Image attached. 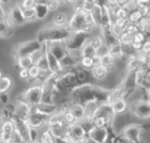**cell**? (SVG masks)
I'll return each instance as SVG.
<instances>
[{"mask_svg": "<svg viewBox=\"0 0 150 143\" xmlns=\"http://www.w3.org/2000/svg\"><path fill=\"white\" fill-rule=\"evenodd\" d=\"M43 95L44 90L42 84L40 82H34L28 85L23 92L15 97V100L23 101L29 105H38L42 102Z\"/></svg>", "mask_w": 150, "mask_h": 143, "instance_id": "1", "label": "cell"}, {"mask_svg": "<svg viewBox=\"0 0 150 143\" xmlns=\"http://www.w3.org/2000/svg\"><path fill=\"white\" fill-rule=\"evenodd\" d=\"M85 12L80 11V12H72L70 15L68 24H67V29L70 32H76V31H83L86 33H88L89 35L92 34L93 30L96 27H91L89 26L84 18Z\"/></svg>", "mask_w": 150, "mask_h": 143, "instance_id": "2", "label": "cell"}, {"mask_svg": "<svg viewBox=\"0 0 150 143\" xmlns=\"http://www.w3.org/2000/svg\"><path fill=\"white\" fill-rule=\"evenodd\" d=\"M42 47V43L37 39H28L20 43L15 44L13 48V56L14 58L20 56H26V55H32L37 50H41Z\"/></svg>", "mask_w": 150, "mask_h": 143, "instance_id": "3", "label": "cell"}, {"mask_svg": "<svg viewBox=\"0 0 150 143\" xmlns=\"http://www.w3.org/2000/svg\"><path fill=\"white\" fill-rule=\"evenodd\" d=\"M142 132L143 130L140 124L131 122L122 129V131L119 132V135L123 137L125 142L138 143L141 141Z\"/></svg>", "mask_w": 150, "mask_h": 143, "instance_id": "4", "label": "cell"}, {"mask_svg": "<svg viewBox=\"0 0 150 143\" xmlns=\"http://www.w3.org/2000/svg\"><path fill=\"white\" fill-rule=\"evenodd\" d=\"M129 112L134 118L146 120L150 118V104L147 100H139L129 103Z\"/></svg>", "mask_w": 150, "mask_h": 143, "instance_id": "5", "label": "cell"}, {"mask_svg": "<svg viewBox=\"0 0 150 143\" xmlns=\"http://www.w3.org/2000/svg\"><path fill=\"white\" fill-rule=\"evenodd\" d=\"M89 34L83 31L70 32V35L66 40V45L68 50L71 49H81V46L88 41Z\"/></svg>", "mask_w": 150, "mask_h": 143, "instance_id": "6", "label": "cell"}, {"mask_svg": "<svg viewBox=\"0 0 150 143\" xmlns=\"http://www.w3.org/2000/svg\"><path fill=\"white\" fill-rule=\"evenodd\" d=\"M6 18L14 28L22 26L26 23L22 13V8L20 5H10L6 12Z\"/></svg>", "mask_w": 150, "mask_h": 143, "instance_id": "7", "label": "cell"}, {"mask_svg": "<svg viewBox=\"0 0 150 143\" xmlns=\"http://www.w3.org/2000/svg\"><path fill=\"white\" fill-rule=\"evenodd\" d=\"M88 137L90 142L93 143H104L108 141L109 130L107 128H98L92 125L88 131Z\"/></svg>", "mask_w": 150, "mask_h": 143, "instance_id": "8", "label": "cell"}, {"mask_svg": "<svg viewBox=\"0 0 150 143\" xmlns=\"http://www.w3.org/2000/svg\"><path fill=\"white\" fill-rule=\"evenodd\" d=\"M71 133L74 139L75 143H88L90 142L89 138L88 137V132L81 125V122H77L70 125Z\"/></svg>", "mask_w": 150, "mask_h": 143, "instance_id": "9", "label": "cell"}, {"mask_svg": "<svg viewBox=\"0 0 150 143\" xmlns=\"http://www.w3.org/2000/svg\"><path fill=\"white\" fill-rule=\"evenodd\" d=\"M47 118H48L47 115L43 114L42 112L37 110L36 111L28 115L26 118V122L31 128L39 130L46 125Z\"/></svg>", "mask_w": 150, "mask_h": 143, "instance_id": "10", "label": "cell"}, {"mask_svg": "<svg viewBox=\"0 0 150 143\" xmlns=\"http://www.w3.org/2000/svg\"><path fill=\"white\" fill-rule=\"evenodd\" d=\"M45 43L51 53L59 60H61L68 53L66 41H52Z\"/></svg>", "mask_w": 150, "mask_h": 143, "instance_id": "11", "label": "cell"}, {"mask_svg": "<svg viewBox=\"0 0 150 143\" xmlns=\"http://www.w3.org/2000/svg\"><path fill=\"white\" fill-rule=\"evenodd\" d=\"M70 15L71 14L66 11L60 9L53 13H50V19L49 21V23L58 28H66Z\"/></svg>", "mask_w": 150, "mask_h": 143, "instance_id": "12", "label": "cell"}, {"mask_svg": "<svg viewBox=\"0 0 150 143\" xmlns=\"http://www.w3.org/2000/svg\"><path fill=\"white\" fill-rule=\"evenodd\" d=\"M14 35V27L7 18L0 19V39L11 40Z\"/></svg>", "mask_w": 150, "mask_h": 143, "instance_id": "13", "label": "cell"}, {"mask_svg": "<svg viewBox=\"0 0 150 143\" xmlns=\"http://www.w3.org/2000/svg\"><path fill=\"white\" fill-rule=\"evenodd\" d=\"M90 74L93 80V83L97 84L105 80V78L109 74V71L103 64L95 65L90 69Z\"/></svg>", "mask_w": 150, "mask_h": 143, "instance_id": "14", "label": "cell"}, {"mask_svg": "<svg viewBox=\"0 0 150 143\" xmlns=\"http://www.w3.org/2000/svg\"><path fill=\"white\" fill-rule=\"evenodd\" d=\"M124 96H125V89L123 88L122 83L120 82L119 84H117L111 89L108 90L107 96H106V103L109 105H110L115 101L120 98H124Z\"/></svg>", "mask_w": 150, "mask_h": 143, "instance_id": "15", "label": "cell"}, {"mask_svg": "<svg viewBox=\"0 0 150 143\" xmlns=\"http://www.w3.org/2000/svg\"><path fill=\"white\" fill-rule=\"evenodd\" d=\"M110 106L114 115H122L129 111V103L125 98H120L112 103Z\"/></svg>", "mask_w": 150, "mask_h": 143, "instance_id": "16", "label": "cell"}, {"mask_svg": "<svg viewBox=\"0 0 150 143\" xmlns=\"http://www.w3.org/2000/svg\"><path fill=\"white\" fill-rule=\"evenodd\" d=\"M141 66V62L139 61L137 52L128 55L125 59V68L127 73H132V72H135Z\"/></svg>", "mask_w": 150, "mask_h": 143, "instance_id": "17", "label": "cell"}, {"mask_svg": "<svg viewBox=\"0 0 150 143\" xmlns=\"http://www.w3.org/2000/svg\"><path fill=\"white\" fill-rule=\"evenodd\" d=\"M69 110L72 112L79 122H81L85 119L86 117V110L85 107L82 103H70Z\"/></svg>", "mask_w": 150, "mask_h": 143, "instance_id": "18", "label": "cell"}, {"mask_svg": "<svg viewBox=\"0 0 150 143\" xmlns=\"http://www.w3.org/2000/svg\"><path fill=\"white\" fill-rule=\"evenodd\" d=\"M13 86V78L10 74H4V76L0 79V94L10 93Z\"/></svg>", "mask_w": 150, "mask_h": 143, "instance_id": "19", "label": "cell"}, {"mask_svg": "<svg viewBox=\"0 0 150 143\" xmlns=\"http://www.w3.org/2000/svg\"><path fill=\"white\" fill-rule=\"evenodd\" d=\"M38 142L41 143H54V136L50 128L45 125L38 130Z\"/></svg>", "mask_w": 150, "mask_h": 143, "instance_id": "20", "label": "cell"}, {"mask_svg": "<svg viewBox=\"0 0 150 143\" xmlns=\"http://www.w3.org/2000/svg\"><path fill=\"white\" fill-rule=\"evenodd\" d=\"M102 64L107 68L109 73H112L117 70V59L109 52L102 55Z\"/></svg>", "mask_w": 150, "mask_h": 143, "instance_id": "21", "label": "cell"}, {"mask_svg": "<svg viewBox=\"0 0 150 143\" xmlns=\"http://www.w3.org/2000/svg\"><path fill=\"white\" fill-rule=\"evenodd\" d=\"M65 123L64 122L63 119V115L61 112L58 110L55 111L54 113L50 114L47 118L46 125L48 127H52V126H57V125H63Z\"/></svg>", "mask_w": 150, "mask_h": 143, "instance_id": "22", "label": "cell"}, {"mask_svg": "<svg viewBox=\"0 0 150 143\" xmlns=\"http://www.w3.org/2000/svg\"><path fill=\"white\" fill-rule=\"evenodd\" d=\"M15 64L19 68H27L28 69L32 64H35L34 58L31 55H26V56H20L15 57Z\"/></svg>", "mask_w": 150, "mask_h": 143, "instance_id": "23", "label": "cell"}, {"mask_svg": "<svg viewBox=\"0 0 150 143\" xmlns=\"http://www.w3.org/2000/svg\"><path fill=\"white\" fill-rule=\"evenodd\" d=\"M35 11H36V19L39 21H45L46 19L49 18L50 15V13L47 7L46 4H37L35 6Z\"/></svg>", "mask_w": 150, "mask_h": 143, "instance_id": "24", "label": "cell"}, {"mask_svg": "<svg viewBox=\"0 0 150 143\" xmlns=\"http://www.w3.org/2000/svg\"><path fill=\"white\" fill-rule=\"evenodd\" d=\"M108 47H109V53L111 54L116 59H119L125 55L124 48H123L122 44L120 43L119 40L112 44L108 45Z\"/></svg>", "mask_w": 150, "mask_h": 143, "instance_id": "25", "label": "cell"}, {"mask_svg": "<svg viewBox=\"0 0 150 143\" xmlns=\"http://www.w3.org/2000/svg\"><path fill=\"white\" fill-rule=\"evenodd\" d=\"M28 74H29V79L27 81L28 85L34 82H38V79L41 74V68L36 64H34L28 68Z\"/></svg>", "mask_w": 150, "mask_h": 143, "instance_id": "26", "label": "cell"}, {"mask_svg": "<svg viewBox=\"0 0 150 143\" xmlns=\"http://www.w3.org/2000/svg\"><path fill=\"white\" fill-rule=\"evenodd\" d=\"M37 110L39 111L42 112L43 114L49 116V115H50V114H52L57 110V105L55 103H51L42 102L41 103H39L37 105Z\"/></svg>", "mask_w": 150, "mask_h": 143, "instance_id": "27", "label": "cell"}, {"mask_svg": "<svg viewBox=\"0 0 150 143\" xmlns=\"http://www.w3.org/2000/svg\"><path fill=\"white\" fill-rule=\"evenodd\" d=\"M88 42L96 49V50L97 51L100 47L104 43L103 38L101 34H96V35H90L88 39Z\"/></svg>", "mask_w": 150, "mask_h": 143, "instance_id": "28", "label": "cell"}, {"mask_svg": "<svg viewBox=\"0 0 150 143\" xmlns=\"http://www.w3.org/2000/svg\"><path fill=\"white\" fill-rule=\"evenodd\" d=\"M91 13L93 15V18L95 20V22L97 26L100 27L101 21H102V16H103V5L101 4H96L94 8L91 11Z\"/></svg>", "mask_w": 150, "mask_h": 143, "instance_id": "29", "label": "cell"}, {"mask_svg": "<svg viewBox=\"0 0 150 143\" xmlns=\"http://www.w3.org/2000/svg\"><path fill=\"white\" fill-rule=\"evenodd\" d=\"M22 13H23V17L24 20L27 22H34L36 21V11H35V7L33 8H28V9H22Z\"/></svg>", "mask_w": 150, "mask_h": 143, "instance_id": "30", "label": "cell"}, {"mask_svg": "<svg viewBox=\"0 0 150 143\" xmlns=\"http://www.w3.org/2000/svg\"><path fill=\"white\" fill-rule=\"evenodd\" d=\"M15 129V122L13 119H5L0 126V132H13Z\"/></svg>", "mask_w": 150, "mask_h": 143, "instance_id": "31", "label": "cell"}, {"mask_svg": "<svg viewBox=\"0 0 150 143\" xmlns=\"http://www.w3.org/2000/svg\"><path fill=\"white\" fill-rule=\"evenodd\" d=\"M81 52V56H88V57H92L93 55H95L96 53H97V51L96 50V49L88 42V41H87L80 49Z\"/></svg>", "mask_w": 150, "mask_h": 143, "instance_id": "32", "label": "cell"}, {"mask_svg": "<svg viewBox=\"0 0 150 143\" xmlns=\"http://www.w3.org/2000/svg\"><path fill=\"white\" fill-rule=\"evenodd\" d=\"M92 123H93L94 126L98 127V128H107V127H110V125H109L106 118L103 115L96 117Z\"/></svg>", "mask_w": 150, "mask_h": 143, "instance_id": "33", "label": "cell"}, {"mask_svg": "<svg viewBox=\"0 0 150 143\" xmlns=\"http://www.w3.org/2000/svg\"><path fill=\"white\" fill-rule=\"evenodd\" d=\"M63 115V119H64V122L67 125H71L75 123L79 122L77 120V118H75V116L72 114V112L70 110H65L64 113H62Z\"/></svg>", "mask_w": 150, "mask_h": 143, "instance_id": "34", "label": "cell"}, {"mask_svg": "<svg viewBox=\"0 0 150 143\" xmlns=\"http://www.w3.org/2000/svg\"><path fill=\"white\" fill-rule=\"evenodd\" d=\"M118 40L123 47H129V46H132V35H129L128 33L125 31L119 35Z\"/></svg>", "mask_w": 150, "mask_h": 143, "instance_id": "35", "label": "cell"}, {"mask_svg": "<svg viewBox=\"0 0 150 143\" xmlns=\"http://www.w3.org/2000/svg\"><path fill=\"white\" fill-rule=\"evenodd\" d=\"M127 19H128L129 22L137 24L139 21H140L143 19V17L141 16L139 12L135 8V9H132V10L130 11V13H129V14L127 16Z\"/></svg>", "mask_w": 150, "mask_h": 143, "instance_id": "36", "label": "cell"}, {"mask_svg": "<svg viewBox=\"0 0 150 143\" xmlns=\"http://www.w3.org/2000/svg\"><path fill=\"white\" fill-rule=\"evenodd\" d=\"M97 3L98 0H81L82 11L85 13H90Z\"/></svg>", "mask_w": 150, "mask_h": 143, "instance_id": "37", "label": "cell"}, {"mask_svg": "<svg viewBox=\"0 0 150 143\" xmlns=\"http://www.w3.org/2000/svg\"><path fill=\"white\" fill-rule=\"evenodd\" d=\"M46 5L50 13H53L62 8V5L59 0H48Z\"/></svg>", "mask_w": 150, "mask_h": 143, "instance_id": "38", "label": "cell"}, {"mask_svg": "<svg viewBox=\"0 0 150 143\" xmlns=\"http://www.w3.org/2000/svg\"><path fill=\"white\" fill-rule=\"evenodd\" d=\"M79 64L87 70H90L93 67V62H92V57L88 56H82L79 61Z\"/></svg>", "mask_w": 150, "mask_h": 143, "instance_id": "39", "label": "cell"}, {"mask_svg": "<svg viewBox=\"0 0 150 143\" xmlns=\"http://www.w3.org/2000/svg\"><path fill=\"white\" fill-rule=\"evenodd\" d=\"M136 9L139 12V13L141 14L143 18H146L150 13V5L138 3L136 6Z\"/></svg>", "mask_w": 150, "mask_h": 143, "instance_id": "40", "label": "cell"}, {"mask_svg": "<svg viewBox=\"0 0 150 143\" xmlns=\"http://www.w3.org/2000/svg\"><path fill=\"white\" fill-rule=\"evenodd\" d=\"M17 77L22 81L27 82L29 79V74H28V69L27 68H19L17 71Z\"/></svg>", "mask_w": 150, "mask_h": 143, "instance_id": "41", "label": "cell"}, {"mask_svg": "<svg viewBox=\"0 0 150 143\" xmlns=\"http://www.w3.org/2000/svg\"><path fill=\"white\" fill-rule=\"evenodd\" d=\"M112 23L125 30L126 26L129 24V21L127 18H114L112 21Z\"/></svg>", "mask_w": 150, "mask_h": 143, "instance_id": "42", "label": "cell"}, {"mask_svg": "<svg viewBox=\"0 0 150 143\" xmlns=\"http://www.w3.org/2000/svg\"><path fill=\"white\" fill-rule=\"evenodd\" d=\"M13 132H0V142L2 143H12Z\"/></svg>", "mask_w": 150, "mask_h": 143, "instance_id": "43", "label": "cell"}, {"mask_svg": "<svg viewBox=\"0 0 150 143\" xmlns=\"http://www.w3.org/2000/svg\"><path fill=\"white\" fill-rule=\"evenodd\" d=\"M36 2L35 0H21L20 6L22 9H28V8H33L35 7Z\"/></svg>", "mask_w": 150, "mask_h": 143, "instance_id": "44", "label": "cell"}, {"mask_svg": "<svg viewBox=\"0 0 150 143\" xmlns=\"http://www.w3.org/2000/svg\"><path fill=\"white\" fill-rule=\"evenodd\" d=\"M146 39V35L145 33L143 32H137L136 34H134L132 35V42H141L143 43V42Z\"/></svg>", "mask_w": 150, "mask_h": 143, "instance_id": "45", "label": "cell"}, {"mask_svg": "<svg viewBox=\"0 0 150 143\" xmlns=\"http://www.w3.org/2000/svg\"><path fill=\"white\" fill-rule=\"evenodd\" d=\"M125 31L126 33H128L129 35H133L134 34H136L137 32H139V28H138V27H137V24L129 22V24L126 26Z\"/></svg>", "mask_w": 150, "mask_h": 143, "instance_id": "46", "label": "cell"}, {"mask_svg": "<svg viewBox=\"0 0 150 143\" xmlns=\"http://www.w3.org/2000/svg\"><path fill=\"white\" fill-rule=\"evenodd\" d=\"M12 142L13 143H21V142H24L23 141V139L21 137V135L20 134V132L14 129V131L13 132V137H12Z\"/></svg>", "mask_w": 150, "mask_h": 143, "instance_id": "47", "label": "cell"}, {"mask_svg": "<svg viewBox=\"0 0 150 143\" xmlns=\"http://www.w3.org/2000/svg\"><path fill=\"white\" fill-rule=\"evenodd\" d=\"M141 50L145 53H150V37H146V39L143 42Z\"/></svg>", "mask_w": 150, "mask_h": 143, "instance_id": "48", "label": "cell"}, {"mask_svg": "<svg viewBox=\"0 0 150 143\" xmlns=\"http://www.w3.org/2000/svg\"><path fill=\"white\" fill-rule=\"evenodd\" d=\"M92 62H93V66L102 64V55H100L99 53H96L95 55H93Z\"/></svg>", "mask_w": 150, "mask_h": 143, "instance_id": "49", "label": "cell"}, {"mask_svg": "<svg viewBox=\"0 0 150 143\" xmlns=\"http://www.w3.org/2000/svg\"><path fill=\"white\" fill-rule=\"evenodd\" d=\"M105 5L110 9V11H112L114 8H116L118 5H117V0H106Z\"/></svg>", "mask_w": 150, "mask_h": 143, "instance_id": "50", "label": "cell"}, {"mask_svg": "<svg viewBox=\"0 0 150 143\" xmlns=\"http://www.w3.org/2000/svg\"><path fill=\"white\" fill-rule=\"evenodd\" d=\"M132 48L134 51L138 52L139 50H141L142 49V43L141 42H132Z\"/></svg>", "mask_w": 150, "mask_h": 143, "instance_id": "51", "label": "cell"}, {"mask_svg": "<svg viewBox=\"0 0 150 143\" xmlns=\"http://www.w3.org/2000/svg\"><path fill=\"white\" fill-rule=\"evenodd\" d=\"M131 2V0H117V5L120 6H128Z\"/></svg>", "mask_w": 150, "mask_h": 143, "instance_id": "52", "label": "cell"}, {"mask_svg": "<svg viewBox=\"0 0 150 143\" xmlns=\"http://www.w3.org/2000/svg\"><path fill=\"white\" fill-rule=\"evenodd\" d=\"M11 3H12V0H0V5H2V6H9Z\"/></svg>", "mask_w": 150, "mask_h": 143, "instance_id": "53", "label": "cell"}, {"mask_svg": "<svg viewBox=\"0 0 150 143\" xmlns=\"http://www.w3.org/2000/svg\"><path fill=\"white\" fill-rule=\"evenodd\" d=\"M4 120H5V118H4V117L2 116L1 112H0V126H1V125H2V123H3Z\"/></svg>", "mask_w": 150, "mask_h": 143, "instance_id": "54", "label": "cell"}, {"mask_svg": "<svg viewBox=\"0 0 150 143\" xmlns=\"http://www.w3.org/2000/svg\"><path fill=\"white\" fill-rule=\"evenodd\" d=\"M4 74H4L3 70H2L1 68H0V79H1V78H2V77L4 76Z\"/></svg>", "mask_w": 150, "mask_h": 143, "instance_id": "55", "label": "cell"}, {"mask_svg": "<svg viewBox=\"0 0 150 143\" xmlns=\"http://www.w3.org/2000/svg\"><path fill=\"white\" fill-rule=\"evenodd\" d=\"M139 1L140 0H131V2L134 3V4H138V3H139Z\"/></svg>", "mask_w": 150, "mask_h": 143, "instance_id": "56", "label": "cell"}, {"mask_svg": "<svg viewBox=\"0 0 150 143\" xmlns=\"http://www.w3.org/2000/svg\"><path fill=\"white\" fill-rule=\"evenodd\" d=\"M47 1H48V0H47Z\"/></svg>", "mask_w": 150, "mask_h": 143, "instance_id": "57", "label": "cell"}]
</instances>
